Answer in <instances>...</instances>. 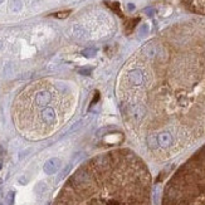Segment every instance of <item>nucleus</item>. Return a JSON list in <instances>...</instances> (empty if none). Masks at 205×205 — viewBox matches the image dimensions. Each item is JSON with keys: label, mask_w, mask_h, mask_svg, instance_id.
Listing matches in <instances>:
<instances>
[{"label": "nucleus", "mask_w": 205, "mask_h": 205, "mask_svg": "<svg viewBox=\"0 0 205 205\" xmlns=\"http://www.w3.org/2000/svg\"><path fill=\"white\" fill-rule=\"evenodd\" d=\"M19 97H20L19 99H23V103L18 102L15 104V108L28 107V109L16 111L15 117L28 113L33 109H35L36 112V114L34 116L35 121L30 128L49 131L58 125L59 113H58V108L52 106V102L54 99V91L50 87L40 86V83H35L28 91L23 92Z\"/></svg>", "instance_id": "obj_1"}, {"label": "nucleus", "mask_w": 205, "mask_h": 205, "mask_svg": "<svg viewBox=\"0 0 205 205\" xmlns=\"http://www.w3.org/2000/svg\"><path fill=\"white\" fill-rule=\"evenodd\" d=\"M59 166H60V161L58 160V158H50L49 161H47L45 162V165H44V171L47 172V174H54L58 169H59Z\"/></svg>", "instance_id": "obj_2"}, {"label": "nucleus", "mask_w": 205, "mask_h": 205, "mask_svg": "<svg viewBox=\"0 0 205 205\" xmlns=\"http://www.w3.org/2000/svg\"><path fill=\"white\" fill-rule=\"evenodd\" d=\"M96 53H97L96 48H87V49H84V50L82 52V54H83L84 57H87V58H91V57H93Z\"/></svg>", "instance_id": "obj_3"}, {"label": "nucleus", "mask_w": 205, "mask_h": 205, "mask_svg": "<svg viewBox=\"0 0 205 205\" xmlns=\"http://www.w3.org/2000/svg\"><path fill=\"white\" fill-rule=\"evenodd\" d=\"M20 8H21L20 0H13V1H11V9H13V10H19Z\"/></svg>", "instance_id": "obj_4"}, {"label": "nucleus", "mask_w": 205, "mask_h": 205, "mask_svg": "<svg viewBox=\"0 0 205 205\" xmlns=\"http://www.w3.org/2000/svg\"><path fill=\"white\" fill-rule=\"evenodd\" d=\"M69 15V11H60V13H57L55 16L57 18H67Z\"/></svg>", "instance_id": "obj_5"}, {"label": "nucleus", "mask_w": 205, "mask_h": 205, "mask_svg": "<svg viewBox=\"0 0 205 205\" xmlns=\"http://www.w3.org/2000/svg\"><path fill=\"white\" fill-rule=\"evenodd\" d=\"M91 68H83V69H79V73L80 74H83V75H88L89 73H91Z\"/></svg>", "instance_id": "obj_6"}, {"label": "nucleus", "mask_w": 205, "mask_h": 205, "mask_svg": "<svg viewBox=\"0 0 205 205\" xmlns=\"http://www.w3.org/2000/svg\"><path fill=\"white\" fill-rule=\"evenodd\" d=\"M148 31V25H143L142 28H141V34L143 35V34H146Z\"/></svg>", "instance_id": "obj_7"}, {"label": "nucleus", "mask_w": 205, "mask_h": 205, "mask_svg": "<svg viewBox=\"0 0 205 205\" xmlns=\"http://www.w3.org/2000/svg\"><path fill=\"white\" fill-rule=\"evenodd\" d=\"M3 1H4V0H0V4H1V3H3Z\"/></svg>", "instance_id": "obj_8"}, {"label": "nucleus", "mask_w": 205, "mask_h": 205, "mask_svg": "<svg viewBox=\"0 0 205 205\" xmlns=\"http://www.w3.org/2000/svg\"><path fill=\"white\" fill-rule=\"evenodd\" d=\"M0 47H1V44H0Z\"/></svg>", "instance_id": "obj_9"}]
</instances>
